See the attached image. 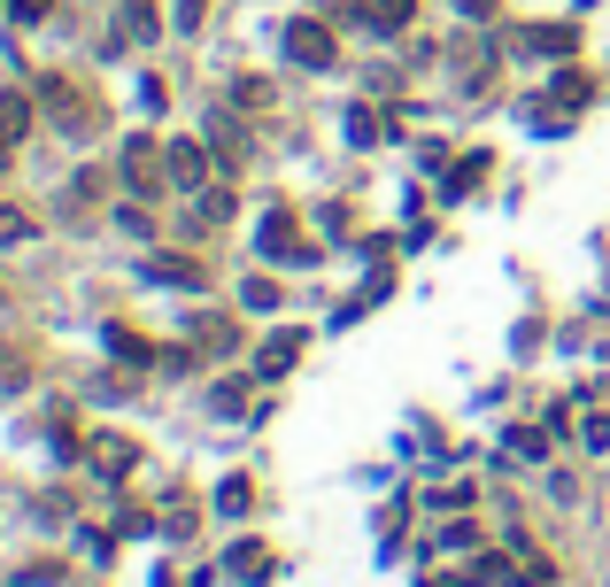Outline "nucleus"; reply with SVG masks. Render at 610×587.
<instances>
[{"mask_svg":"<svg viewBox=\"0 0 610 587\" xmlns=\"http://www.w3.org/2000/svg\"><path fill=\"white\" fill-rule=\"evenodd\" d=\"M379 132H387V125H379L371 109H348V140L356 147H379Z\"/></svg>","mask_w":610,"mask_h":587,"instance_id":"15","label":"nucleus"},{"mask_svg":"<svg viewBox=\"0 0 610 587\" xmlns=\"http://www.w3.org/2000/svg\"><path fill=\"white\" fill-rule=\"evenodd\" d=\"M287 62L324 70V62H332V31H324V23H287Z\"/></svg>","mask_w":610,"mask_h":587,"instance_id":"2","label":"nucleus"},{"mask_svg":"<svg viewBox=\"0 0 610 587\" xmlns=\"http://www.w3.org/2000/svg\"><path fill=\"white\" fill-rule=\"evenodd\" d=\"M47 8H54V0H8V16H16V23H47Z\"/></svg>","mask_w":610,"mask_h":587,"instance_id":"22","label":"nucleus"},{"mask_svg":"<svg viewBox=\"0 0 610 587\" xmlns=\"http://www.w3.org/2000/svg\"><path fill=\"white\" fill-rule=\"evenodd\" d=\"M162 178H170V155H154V140L124 147V186L132 193H162Z\"/></svg>","mask_w":610,"mask_h":587,"instance_id":"1","label":"nucleus"},{"mask_svg":"<svg viewBox=\"0 0 610 587\" xmlns=\"http://www.w3.org/2000/svg\"><path fill=\"white\" fill-rule=\"evenodd\" d=\"M132 456H140L132 440H93V464H101V479H124V471H132Z\"/></svg>","mask_w":610,"mask_h":587,"instance_id":"11","label":"nucleus"},{"mask_svg":"<svg viewBox=\"0 0 610 587\" xmlns=\"http://www.w3.org/2000/svg\"><path fill=\"white\" fill-rule=\"evenodd\" d=\"M224 573H232V580H263V573H271V549H263V541H240V549L224 557Z\"/></svg>","mask_w":610,"mask_h":587,"instance_id":"8","label":"nucleus"},{"mask_svg":"<svg viewBox=\"0 0 610 587\" xmlns=\"http://www.w3.org/2000/svg\"><path fill=\"white\" fill-rule=\"evenodd\" d=\"M240 294H248V309H279V279H248Z\"/></svg>","mask_w":610,"mask_h":587,"instance_id":"20","label":"nucleus"},{"mask_svg":"<svg viewBox=\"0 0 610 587\" xmlns=\"http://www.w3.org/2000/svg\"><path fill=\"white\" fill-rule=\"evenodd\" d=\"M0 240L16 248V240H31V217H16V209H0Z\"/></svg>","mask_w":610,"mask_h":587,"instance_id":"21","label":"nucleus"},{"mask_svg":"<svg viewBox=\"0 0 610 587\" xmlns=\"http://www.w3.org/2000/svg\"><path fill=\"white\" fill-rule=\"evenodd\" d=\"M170 178H178V186H209V155L193 140H170Z\"/></svg>","mask_w":610,"mask_h":587,"instance_id":"5","label":"nucleus"},{"mask_svg":"<svg viewBox=\"0 0 610 587\" xmlns=\"http://www.w3.org/2000/svg\"><path fill=\"white\" fill-rule=\"evenodd\" d=\"M109 348H117V356H132V364H148V340H140V332H124V325H109Z\"/></svg>","mask_w":610,"mask_h":587,"instance_id":"18","label":"nucleus"},{"mask_svg":"<svg viewBox=\"0 0 610 587\" xmlns=\"http://www.w3.org/2000/svg\"><path fill=\"white\" fill-rule=\"evenodd\" d=\"M363 16H371V31H402V23L418 16V0H371Z\"/></svg>","mask_w":610,"mask_h":587,"instance_id":"13","label":"nucleus"},{"mask_svg":"<svg viewBox=\"0 0 610 587\" xmlns=\"http://www.w3.org/2000/svg\"><path fill=\"white\" fill-rule=\"evenodd\" d=\"M232 348H240V332H232L224 317H209V325H201V356H232Z\"/></svg>","mask_w":610,"mask_h":587,"instance_id":"14","label":"nucleus"},{"mask_svg":"<svg viewBox=\"0 0 610 587\" xmlns=\"http://www.w3.org/2000/svg\"><path fill=\"white\" fill-rule=\"evenodd\" d=\"M263 256H279V263H294V256H309V248H302V232H294V217H287V209H271V217H263Z\"/></svg>","mask_w":610,"mask_h":587,"instance_id":"4","label":"nucleus"},{"mask_svg":"<svg viewBox=\"0 0 610 587\" xmlns=\"http://www.w3.org/2000/svg\"><path fill=\"white\" fill-rule=\"evenodd\" d=\"M510 456H526V464H541V456H549V440L533 434V426H518V434H510Z\"/></svg>","mask_w":610,"mask_h":587,"instance_id":"16","label":"nucleus"},{"mask_svg":"<svg viewBox=\"0 0 610 587\" xmlns=\"http://www.w3.org/2000/svg\"><path fill=\"white\" fill-rule=\"evenodd\" d=\"M23 125H31V101L23 93H0V155L23 140Z\"/></svg>","mask_w":610,"mask_h":587,"instance_id":"9","label":"nucleus"},{"mask_svg":"<svg viewBox=\"0 0 610 587\" xmlns=\"http://www.w3.org/2000/svg\"><path fill=\"white\" fill-rule=\"evenodd\" d=\"M294 356H302V332H279V340H271V348L256 356V371H263V379H279V371H287Z\"/></svg>","mask_w":610,"mask_h":587,"instance_id":"10","label":"nucleus"},{"mask_svg":"<svg viewBox=\"0 0 610 587\" xmlns=\"http://www.w3.org/2000/svg\"><path fill=\"white\" fill-rule=\"evenodd\" d=\"M518 47H533V54H572V47H580V31H572V23H533Z\"/></svg>","mask_w":610,"mask_h":587,"instance_id":"7","label":"nucleus"},{"mask_svg":"<svg viewBox=\"0 0 610 587\" xmlns=\"http://www.w3.org/2000/svg\"><path fill=\"white\" fill-rule=\"evenodd\" d=\"M201 8H209V0H178V23L193 31V23H201Z\"/></svg>","mask_w":610,"mask_h":587,"instance_id":"24","label":"nucleus"},{"mask_svg":"<svg viewBox=\"0 0 610 587\" xmlns=\"http://www.w3.org/2000/svg\"><path fill=\"white\" fill-rule=\"evenodd\" d=\"M148 279H162V287H193V294H201V279H209V271H201L193 256H154Z\"/></svg>","mask_w":610,"mask_h":587,"instance_id":"6","label":"nucleus"},{"mask_svg":"<svg viewBox=\"0 0 610 587\" xmlns=\"http://www.w3.org/2000/svg\"><path fill=\"white\" fill-rule=\"evenodd\" d=\"M463 16H471V23H487V16H494V0H457Z\"/></svg>","mask_w":610,"mask_h":587,"instance_id":"25","label":"nucleus"},{"mask_svg":"<svg viewBox=\"0 0 610 587\" xmlns=\"http://www.w3.org/2000/svg\"><path fill=\"white\" fill-rule=\"evenodd\" d=\"M47 109H54V117H62V125H78V132H86V125H93V117H101V109H93V101H86V93H70V78H47Z\"/></svg>","mask_w":610,"mask_h":587,"instance_id":"3","label":"nucleus"},{"mask_svg":"<svg viewBox=\"0 0 610 587\" xmlns=\"http://www.w3.org/2000/svg\"><path fill=\"white\" fill-rule=\"evenodd\" d=\"M479 170H487V155H463V162H457V178H449V193H463V186H471Z\"/></svg>","mask_w":610,"mask_h":587,"instance_id":"23","label":"nucleus"},{"mask_svg":"<svg viewBox=\"0 0 610 587\" xmlns=\"http://www.w3.org/2000/svg\"><path fill=\"white\" fill-rule=\"evenodd\" d=\"M117 16H124V39H154L162 23H154V0H117Z\"/></svg>","mask_w":610,"mask_h":587,"instance_id":"12","label":"nucleus"},{"mask_svg":"<svg viewBox=\"0 0 610 587\" xmlns=\"http://www.w3.org/2000/svg\"><path fill=\"white\" fill-rule=\"evenodd\" d=\"M217 510L240 518V510H248V479H224V487H217Z\"/></svg>","mask_w":610,"mask_h":587,"instance_id":"19","label":"nucleus"},{"mask_svg":"<svg viewBox=\"0 0 610 587\" xmlns=\"http://www.w3.org/2000/svg\"><path fill=\"white\" fill-rule=\"evenodd\" d=\"M201 225H232V193H224V186L201 193Z\"/></svg>","mask_w":610,"mask_h":587,"instance_id":"17","label":"nucleus"}]
</instances>
